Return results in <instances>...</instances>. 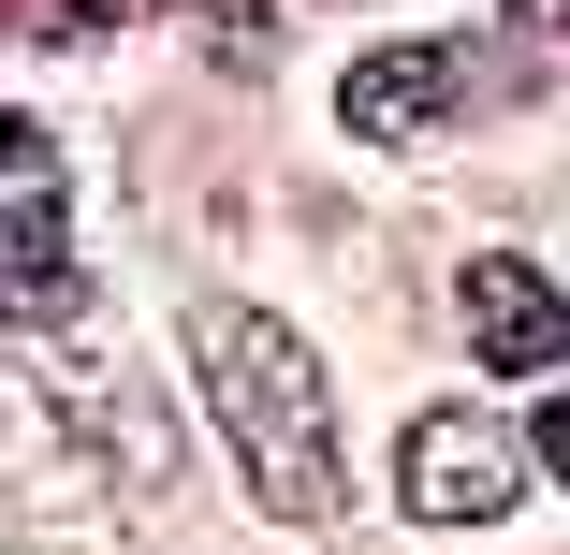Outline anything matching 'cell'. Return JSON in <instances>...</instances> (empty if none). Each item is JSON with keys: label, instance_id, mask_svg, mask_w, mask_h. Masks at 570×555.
<instances>
[{"label": "cell", "instance_id": "cell-1", "mask_svg": "<svg viewBox=\"0 0 570 555\" xmlns=\"http://www.w3.org/2000/svg\"><path fill=\"white\" fill-rule=\"evenodd\" d=\"M190 380H205V424L235 438V468L278 526H336V497H352V468H336V395H322V351L293 337V321L205 293L190 307Z\"/></svg>", "mask_w": 570, "mask_h": 555}, {"label": "cell", "instance_id": "cell-2", "mask_svg": "<svg viewBox=\"0 0 570 555\" xmlns=\"http://www.w3.org/2000/svg\"><path fill=\"white\" fill-rule=\"evenodd\" d=\"M0 512L30 555H88L102 497H88V380H16L0 366Z\"/></svg>", "mask_w": 570, "mask_h": 555}, {"label": "cell", "instance_id": "cell-3", "mask_svg": "<svg viewBox=\"0 0 570 555\" xmlns=\"http://www.w3.org/2000/svg\"><path fill=\"white\" fill-rule=\"evenodd\" d=\"M527 497V438L483 424V409H424L410 424V512L424 526H498Z\"/></svg>", "mask_w": 570, "mask_h": 555}, {"label": "cell", "instance_id": "cell-4", "mask_svg": "<svg viewBox=\"0 0 570 555\" xmlns=\"http://www.w3.org/2000/svg\"><path fill=\"white\" fill-rule=\"evenodd\" d=\"M453 307H469V351H483L498 380H556V351H570V307H556V278H541V264L483 249L469 278H453Z\"/></svg>", "mask_w": 570, "mask_h": 555}, {"label": "cell", "instance_id": "cell-5", "mask_svg": "<svg viewBox=\"0 0 570 555\" xmlns=\"http://www.w3.org/2000/svg\"><path fill=\"white\" fill-rule=\"evenodd\" d=\"M0 321H16V337L73 321V219H59L45 176H16V205H0Z\"/></svg>", "mask_w": 570, "mask_h": 555}, {"label": "cell", "instance_id": "cell-6", "mask_svg": "<svg viewBox=\"0 0 570 555\" xmlns=\"http://www.w3.org/2000/svg\"><path fill=\"white\" fill-rule=\"evenodd\" d=\"M453 102H469V59H453V44H381V59H352L336 118L381 132V147H410V132H439V118H453Z\"/></svg>", "mask_w": 570, "mask_h": 555}, {"label": "cell", "instance_id": "cell-7", "mask_svg": "<svg viewBox=\"0 0 570 555\" xmlns=\"http://www.w3.org/2000/svg\"><path fill=\"white\" fill-rule=\"evenodd\" d=\"M205 16V44H219V73H264L278 59V0H190Z\"/></svg>", "mask_w": 570, "mask_h": 555}, {"label": "cell", "instance_id": "cell-8", "mask_svg": "<svg viewBox=\"0 0 570 555\" xmlns=\"http://www.w3.org/2000/svg\"><path fill=\"white\" fill-rule=\"evenodd\" d=\"M0 176H59V147H45L30 118H0Z\"/></svg>", "mask_w": 570, "mask_h": 555}, {"label": "cell", "instance_id": "cell-9", "mask_svg": "<svg viewBox=\"0 0 570 555\" xmlns=\"http://www.w3.org/2000/svg\"><path fill=\"white\" fill-rule=\"evenodd\" d=\"M45 30H59V44H88V30H118V0H45Z\"/></svg>", "mask_w": 570, "mask_h": 555}, {"label": "cell", "instance_id": "cell-10", "mask_svg": "<svg viewBox=\"0 0 570 555\" xmlns=\"http://www.w3.org/2000/svg\"><path fill=\"white\" fill-rule=\"evenodd\" d=\"M527 468H556V483H570V395L541 409V438H527Z\"/></svg>", "mask_w": 570, "mask_h": 555}, {"label": "cell", "instance_id": "cell-11", "mask_svg": "<svg viewBox=\"0 0 570 555\" xmlns=\"http://www.w3.org/2000/svg\"><path fill=\"white\" fill-rule=\"evenodd\" d=\"M512 16H527V30H570V0H512Z\"/></svg>", "mask_w": 570, "mask_h": 555}]
</instances>
